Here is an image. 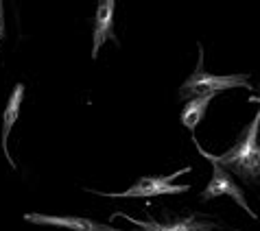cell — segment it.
<instances>
[{"label": "cell", "instance_id": "obj_1", "mask_svg": "<svg viewBox=\"0 0 260 231\" xmlns=\"http://www.w3.org/2000/svg\"><path fill=\"white\" fill-rule=\"evenodd\" d=\"M192 142L199 153L210 164H219L221 168H225L228 172H234L243 181H258L260 179V109L256 111L254 120L241 131L234 146L225 150L223 155L208 153L206 148H201V144L194 138Z\"/></svg>", "mask_w": 260, "mask_h": 231}, {"label": "cell", "instance_id": "obj_2", "mask_svg": "<svg viewBox=\"0 0 260 231\" xmlns=\"http://www.w3.org/2000/svg\"><path fill=\"white\" fill-rule=\"evenodd\" d=\"M234 88H247L251 90L249 85V74H225V76H219V74H210V72L204 70V53H201V46H199V63H197V70L186 79L182 83V90H179V96L190 100V98H197V96H216L219 92L223 90H234Z\"/></svg>", "mask_w": 260, "mask_h": 231}, {"label": "cell", "instance_id": "obj_3", "mask_svg": "<svg viewBox=\"0 0 260 231\" xmlns=\"http://www.w3.org/2000/svg\"><path fill=\"white\" fill-rule=\"evenodd\" d=\"M186 172H190V166H184L173 175H164V177H142L125 192H96V194H103V197L110 199H149V197H162V194H182L188 192L190 185H177L175 179L179 175H186Z\"/></svg>", "mask_w": 260, "mask_h": 231}, {"label": "cell", "instance_id": "obj_4", "mask_svg": "<svg viewBox=\"0 0 260 231\" xmlns=\"http://www.w3.org/2000/svg\"><path fill=\"white\" fill-rule=\"evenodd\" d=\"M112 218H125L136 227V231H223L221 225H216L210 218H204L201 214H190L186 218H175L166 222L155 220L153 216H149L147 220H138L125 212H114Z\"/></svg>", "mask_w": 260, "mask_h": 231}, {"label": "cell", "instance_id": "obj_5", "mask_svg": "<svg viewBox=\"0 0 260 231\" xmlns=\"http://www.w3.org/2000/svg\"><path fill=\"white\" fill-rule=\"evenodd\" d=\"M216 197H230V199H234L236 203L251 216V218H256V214L251 212L247 199H245V194H243L241 187H238V183L232 179V175H230L225 168H221L219 164H212V179H210V183L206 185V190L201 192V199L210 201V199H216Z\"/></svg>", "mask_w": 260, "mask_h": 231}, {"label": "cell", "instance_id": "obj_6", "mask_svg": "<svg viewBox=\"0 0 260 231\" xmlns=\"http://www.w3.org/2000/svg\"><path fill=\"white\" fill-rule=\"evenodd\" d=\"M24 220L33 225H48V227H61L70 231H120L118 227L105 225V222L83 218V216H46V214H26Z\"/></svg>", "mask_w": 260, "mask_h": 231}, {"label": "cell", "instance_id": "obj_7", "mask_svg": "<svg viewBox=\"0 0 260 231\" xmlns=\"http://www.w3.org/2000/svg\"><path fill=\"white\" fill-rule=\"evenodd\" d=\"M114 11H116V3L114 0H103L96 7V16H94V33H92V57H99L101 48L107 40H116L114 35Z\"/></svg>", "mask_w": 260, "mask_h": 231}, {"label": "cell", "instance_id": "obj_8", "mask_svg": "<svg viewBox=\"0 0 260 231\" xmlns=\"http://www.w3.org/2000/svg\"><path fill=\"white\" fill-rule=\"evenodd\" d=\"M22 98H24V85L18 83L16 88H13L9 100H7L5 111H3V140H0V144H3V153H5V157H7V162H9L11 168H16V162H13L11 155H9V133H11L13 125L18 122V118H20Z\"/></svg>", "mask_w": 260, "mask_h": 231}, {"label": "cell", "instance_id": "obj_9", "mask_svg": "<svg viewBox=\"0 0 260 231\" xmlns=\"http://www.w3.org/2000/svg\"><path fill=\"white\" fill-rule=\"evenodd\" d=\"M212 98L214 96H197V98H190L188 103L184 105V109H182V125L188 129L190 133H194V129H197V125L201 122V118L206 115L208 111V105L212 103Z\"/></svg>", "mask_w": 260, "mask_h": 231}, {"label": "cell", "instance_id": "obj_10", "mask_svg": "<svg viewBox=\"0 0 260 231\" xmlns=\"http://www.w3.org/2000/svg\"><path fill=\"white\" fill-rule=\"evenodd\" d=\"M5 37V5L0 3V42Z\"/></svg>", "mask_w": 260, "mask_h": 231}, {"label": "cell", "instance_id": "obj_11", "mask_svg": "<svg viewBox=\"0 0 260 231\" xmlns=\"http://www.w3.org/2000/svg\"><path fill=\"white\" fill-rule=\"evenodd\" d=\"M260 90V88H258ZM249 103H258L260 105V94H258V96H249Z\"/></svg>", "mask_w": 260, "mask_h": 231}]
</instances>
